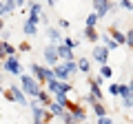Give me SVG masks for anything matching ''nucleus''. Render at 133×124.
<instances>
[{"instance_id": "1", "label": "nucleus", "mask_w": 133, "mask_h": 124, "mask_svg": "<svg viewBox=\"0 0 133 124\" xmlns=\"http://www.w3.org/2000/svg\"><path fill=\"white\" fill-rule=\"evenodd\" d=\"M20 89H22V93H27V95H38V91H40V84L36 78L31 75H20Z\"/></svg>"}, {"instance_id": "2", "label": "nucleus", "mask_w": 133, "mask_h": 124, "mask_svg": "<svg viewBox=\"0 0 133 124\" xmlns=\"http://www.w3.org/2000/svg\"><path fill=\"white\" fill-rule=\"evenodd\" d=\"M5 71L9 73V75H22V67H20L18 56H9V58H5Z\"/></svg>"}, {"instance_id": "3", "label": "nucleus", "mask_w": 133, "mask_h": 124, "mask_svg": "<svg viewBox=\"0 0 133 124\" xmlns=\"http://www.w3.org/2000/svg\"><path fill=\"white\" fill-rule=\"evenodd\" d=\"M31 71H33V78L36 80H42V82L53 80V71L47 69V67H42V64H31Z\"/></svg>"}, {"instance_id": "4", "label": "nucleus", "mask_w": 133, "mask_h": 124, "mask_svg": "<svg viewBox=\"0 0 133 124\" xmlns=\"http://www.w3.org/2000/svg\"><path fill=\"white\" fill-rule=\"evenodd\" d=\"M93 13H98V18H102V16H107L111 9H113V2H109V0H93Z\"/></svg>"}, {"instance_id": "5", "label": "nucleus", "mask_w": 133, "mask_h": 124, "mask_svg": "<svg viewBox=\"0 0 133 124\" xmlns=\"http://www.w3.org/2000/svg\"><path fill=\"white\" fill-rule=\"evenodd\" d=\"M31 111H33V120H36V122H42L44 124L49 118H51V113H49L47 109H42L38 102H33V104H31Z\"/></svg>"}, {"instance_id": "6", "label": "nucleus", "mask_w": 133, "mask_h": 124, "mask_svg": "<svg viewBox=\"0 0 133 124\" xmlns=\"http://www.w3.org/2000/svg\"><path fill=\"white\" fill-rule=\"evenodd\" d=\"M91 56H93V60L98 62V64H107V60H109V49H104V47H95Z\"/></svg>"}, {"instance_id": "7", "label": "nucleus", "mask_w": 133, "mask_h": 124, "mask_svg": "<svg viewBox=\"0 0 133 124\" xmlns=\"http://www.w3.org/2000/svg\"><path fill=\"white\" fill-rule=\"evenodd\" d=\"M9 91H11L14 102H18V104H27V95L22 93V89H20V86H9Z\"/></svg>"}, {"instance_id": "8", "label": "nucleus", "mask_w": 133, "mask_h": 124, "mask_svg": "<svg viewBox=\"0 0 133 124\" xmlns=\"http://www.w3.org/2000/svg\"><path fill=\"white\" fill-rule=\"evenodd\" d=\"M7 56H16V47H11L9 40H0V58Z\"/></svg>"}, {"instance_id": "9", "label": "nucleus", "mask_w": 133, "mask_h": 124, "mask_svg": "<svg viewBox=\"0 0 133 124\" xmlns=\"http://www.w3.org/2000/svg\"><path fill=\"white\" fill-rule=\"evenodd\" d=\"M53 78L60 82H66L69 80V71L64 69V64H56V69H53Z\"/></svg>"}, {"instance_id": "10", "label": "nucleus", "mask_w": 133, "mask_h": 124, "mask_svg": "<svg viewBox=\"0 0 133 124\" xmlns=\"http://www.w3.org/2000/svg\"><path fill=\"white\" fill-rule=\"evenodd\" d=\"M44 60L49 64H58V51L56 47H44Z\"/></svg>"}, {"instance_id": "11", "label": "nucleus", "mask_w": 133, "mask_h": 124, "mask_svg": "<svg viewBox=\"0 0 133 124\" xmlns=\"http://www.w3.org/2000/svg\"><path fill=\"white\" fill-rule=\"evenodd\" d=\"M56 51H58V58H62V60H73V53H71V49L69 47H64V44H60V47H56Z\"/></svg>"}, {"instance_id": "12", "label": "nucleus", "mask_w": 133, "mask_h": 124, "mask_svg": "<svg viewBox=\"0 0 133 124\" xmlns=\"http://www.w3.org/2000/svg\"><path fill=\"white\" fill-rule=\"evenodd\" d=\"M84 38L89 40V42H98V38H100L98 29H95V27H87L84 29Z\"/></svg>"}, {"instance_id": "13", "label": "nucleus", "mask_w": 133, "mask_h": 124, "mask_svg": "<svg viewBox=\"0 0 133 124\" xmlns=\"http://www.w3.org/2000/svg\"><path fill=\"white\" fill-rule=\"evenodd\" d=\"M89 86H91V98L100 102V98H102V91H100V84H98L95 80H91V82H89Z\"/></svg>"}, {"instance_id": "14", "label": "nucleus", "mask_w": 133, "mask_h": 124, "mask_svg": "<svg viewBox=\"0 0 133 124\" xmlns=\"http://www.w3.org/2000/svg\"><path fill=\"white\" fill-rule=\"evenodd\" d=\"M47 86H49V91H53V93H62V82L60 80H56V78H53V80H49L47 82Z\"/></svg>"}, {"instance_id": "15", "label": "nucleus", "mask_w": 133, "mask_h": 124, "mask_svg": "<svg viewBox=\"0 0 133 124\" xmlns=\"http://www.w3.org/2000/svg\"><path fill=\"white\" fill-rule=\"evenodd\" d=\"M49 109H51V115H58V118H60V115L66 111L64 106H62V104H58V102H51V104H49Z\"/></svg>"}, {"instance_id": "16", "label": "nucleus", "mask_w": 133, "mask_h": 124, "mask_svg": "<svg viewBox=\"0 0 133 124\" xmlns=\"http://www.w3.org/2000/svg\"><path fill=\"white\" fill-rule=\"evenodd\" d=\"M47 36H49V40H51V42H60V40H62V36H60V31H58V29H47Z\"/></svg>"}, {"instance_id": "17", "label": "nucleus", "mask_w": 133, "mask_h": 124, "mask_svg": "<svg viewBox=\"0 0 133 124\" xmlns=\"http://www.w3.org/2000/svg\"><path fill=\"white\" fill-rule=\"evenodd\" d=\"M93 113L98 115V118H104L107 115V106H102L100 102H93Z\"/></svg>"}, {"instance_id": "18", "label": "nucleus", "mask_w": 133, "mask_h": 124, "mask_svg": "<svg viewBox=\"0 0 133 124\" xmlns=\"http://www.w3.org/2000/svg\"><path fill=\"white\" fill-rule=\"evenodd\" d=\"M29 7H31V16H40L42 18V5L40 2H29Z\"/></svg>"}, {"instance_id": "19", "label": "nucleus", "mask_w": 133, "mask_h": 124, "mask_svg": "<svg viewBox=\"0 0 133 124\" xmlns=\"http://www.w3.org/2000/svg\"><path fill=\"white\" fill-rule=\"evenodd\" d=\"M36 98H38V100L42 102L44 106H49V104H51V100H49V93H47V91H42V89L38 91V95H36Z\"/></svg>"}, {"instance_id": "20", "label": "nucleus", "mask_w": 133, "mask_h": 124, "mask_svg": "<svg viewBox=\"0 0 133 124\" xmlns=\"http://www.w3.org/2000/svg\"><path fill=\"white\" fill-rule=\"evenodd\" d=\"M24 33H27V36H33V33H36V31H38V27H36V24H31V22H29V20H27V22H24Z\"/></svg>"}, {"instance_id": "21", "label": "nucleus", "mask_w": 133, "mask_h": 124, "mask_svg": "<svg viewBox=\"0 0 133 124\" xmlns=\"http://www.w3.org/2000/svg\"><path fill=\"white\" fill-rule=\"evenodd\" d=\"M76 64H78V69H80L82 73H89V67H91V64H89V60L80 58V62H76Z\"/></svg>"}, {"instance_id": "22", "label": "nucleus", "mask_w": 133, "mask_h": 124, "mask_svg": "<svg viewBox=\"0 0 133 124\" xmlns=\"http://www.w3.org/2000/svg\"><path fill=\"white\" fill-rule=\"evenodd\" d=\"M111 75H113L111 67L109 64H102V67H100V78H111Z\"/></svg>"}, {"instance_id": "23", "label": "nucleus", "mask_w": 133, "mask_h": 124, "mask_svg": "<svg viewBox=\"0 0 133 124\" xmlns=\"http://www.w3.org/2000/svg\"><path fill=\"white\" fill-rule=\"evenodd\" d=\"M2 7H5V13H7V11L11 13V11H14L18 5H16V0H2Z\"/></svg>"}, {"instance_id": "24", "label": "nucleus", "mask_w": 133, "mask_h": 124, "mask_svg": "<svg viewBox=\"0 0 133 124\" xmlns=\"http://www.w3.org/2000/svg\"><path fill=\"white\" fill-rule=\"evenodd\" d=\"M64 69L69 71V75H71V73H76V71H78V64H76L73 60H66V62H64Z\"/></svg>"}, {"instance_id": "25", "label": "nucleus", "mask_w": 133, "mask_h": 124, "mask_svg": "<svg viewBox=\"0 0 133 124\" xmlns=\"http://www.w3.org/2000/svg\"><path fill=\"white\" fill-rule=\"evenodd\" d=\"M98 13H89V18H87V27H95L98 24Z\"/></svg>"}, {"instance_id": "26", "label": "nucleus", "mask_w": 133, "mask_h": 124, "mask_svg": "<svg viewBox=\"0 0 133 124\" xmlns=\"http://www.w3.org/2000/svg\"><path fill=\"white\" fill-rule=\"evenodd\" d=\"M104 44H107L104 49H115V47H118V44H115V40L111 38V36H104Z\"/></svg>"}, {"instance_id": "27", "label": "nucleus", "mask_w": 133, "mask_h": 124, "mask_svg": "<svg viewBox=\"0 0 133 124\" xmlns=\"http://www.w3.org/2000/svg\"><path fill=\"white\" fill-rule=\"evenodd\" d=\"M56 102H58V104H62V106H64V109H66V104H69V100H66V95H64V93H58Z\"/></svg>"}, {"instance_id": "28", "label": "nucleus", "mask_w": 133, "mask_h": 124, "mask_svg": "<svg viewBox=\"0 0 133 124\" xmlns=\"http://www.w3.org/2000/svg\"><path fill=\"white\" fill-rule=\"evenodd\" d=\"M60 118L64 120V124H76V120H73V115H71V113H66V111H64V113L60 115Z\"/></svg>"}, {"instance_id": "29", "label": "nucleus", "mask_w": 133, "mask_h": 124, "mask_svg": "<svg viewBox=\"0 0 133 124\" xmlns=\"http://www.w3.org/2000/svg\"><path fill=\"white\" fill-rule=\"evenodd\" d=\"M78 40H71V38H64V47H69V49H73V47H78Z\"/></svg>"}, {"instance_id": "30", "label": "nucleus", "mask_w": 133, "mask_h": 124, "mask_svg": "<svg viewBox=\"0 0 133 124\" xmlns=\"http://www.w3.org/2000/svg\"><path fill=\"white\" fill-rule=\"evenodd\" d=\"M124 38H127V40H124V44H129V47H133V29L129 31L127 36H124Z\"/></svg>"}, {"instance_id": "31", "label": "nucleus", "mask_w": 133, "mask_h": 124, "mask_svg": "<svg viewBox=\"0 0 133 124\" xmlns=\"http://www.w3.org/2000/svg\"><path fill=\"white\" fill-rule=\"evenodd\" d=\"M120 5H122L124 9H129V11H133V2H131V0H120Z\"/></svg>"}, {"instance_id": "32", "label": "nucleus", "mask_w": 133, "mask_h": 124, "mask_svg": "<svg viewBox=\"0 0 133 124\" xmlns=\"http://www.w3.org/2000/svg\"><path fill=\"white\" fill-rule=\"evenodd\" d=\"M109 91H111V95H113V98H115V95H120V84H111V89H109Z\"/></svg>"}, {"instance_id": "33", "label": "nucleus", "mask_w": 133, "mask_h": 124, "mask_svg": "<svg viewBox=\"0 0 133 124\" xmlns=\"http://www.w3.org/2000/svg\"><path fill=\"white\" fill-rule=\"evenodd\" d=\"M29 49H31V44H29V42H20V47H18V51H22V53H27Z\"/></svg>"}, {"instance_id": "34", "label": "nucleus", "mask_w": 133, "mask_h": 124, "mask_svg": "<svg viewBox=\"0 0 133 124\" xmlns=\"http://www.w3.org/2000/svg\"><path fill=\"white\" fill-rule=\"evenodd\" d=\"M124 106H127V109H133V95L124 98Z\"/></svg>"}, {"instance_id": "35", "label": "nucleus", "mask_w": 133, "mask_h": 124, "mask_svg": "<svg viewBox=\"0 0 133 124\" xmlns=\"http://www.w3.org/2000/svg\"><path fill=\"white\" fill-rule=\"evenodd\" d=\"M69 91H73V89H71V84H69V82H62V93H64V95H66Z\"/></svg>"}, {"instance_id": "36", "label": "nucleus", "mask_w": 133, "mask_h": 124, "mask_svg": "<svg viewBox=\"0 0 133 124\" xmlns=\"http://www.w3.org/2000/svg\"><path fill=\"white\" fill-rule=\"evenodd\" d=\"M98 124H113V122H111V118L104 115V118H98Z\"/></svg>"}, {"instance_id": "37", "label": "nucleus", "mask_w": 133, "mask_h": 124, "mask_svg": "<svg viewBox=\"0 0 133 124\" xmlns=\"http://www.w3.org/2000/svg\"><path fill=\"white\" fill-rule=\"evenodd\" d=\"M16 5H27V0H16Z\"/></svg>"}, {"instance_id": "38", "label": "nucleus", "mask_w": 133, "mask_h": 124, "mask_svg": "<svg viewBox=\"0 0 133 124\" xmlns=\"http://www.w3.org/2000/svg\"><path fill=\"white\" fill-rule=\"evenodd\" d=\"M2 13H5V7H2V2H0V18H2Z\"/></svg>"}, {"instance_id": "39", "label": "nucleus", "mask_w": 133, "mask_h": 124, "mask_svg": "<svg viewBox=\"0 0 133 124\" xmlns=\"http://www.w3.org/2000/svg\"><path fill=\"white\" fill-rule=\"evenodd\" d=\"M2 29H5V20L0 18V31H2Z\"/></svg>"}, {"instance_id": "40", "label": "nucleus", "mask_w": 133, "mask_h": 124, "mask_svg": "<svg viewBox=\"0 0 133 124\" xmlns=\"http://www.w3.org/2000/svg\"><path fill=\"white\" fill-rule=\"evenodd\" d=\"M47 5H51V7H53V5H56V0H49V2H47Z\"/></svg>"}, {"instance_id": "41", "label": "nucleus", "mask_w": 133, "mask_h": 124, "mask_svg": "<svg viewBox=\"0 0 133 124\" xmlns=\"http://www.w3.org/2000/svg\"><path fill=\"white\" fill-rule=\"evenodd\" d=\"M0 93H2V86H0Z\"/></svg>"}, {"instance_id": "42", "label": "nucleus", "mask_w": 133, "mask_h": 124, "mask_svg": "<svg viewBox=\"0 0 133 124\" xmlns=\"http://www.w3.org/2000/svg\"><path fill=\"white\" fill-rule=\"evenodd\" d=\"M36 124H42V122H36Z\"/></svg>"}, {"instance_id": "43", "label": "nucleus", "mask_w": 133, "mask_h": 124, "mask_svg": "<svg viewBox=\"0 0 133 124\" xmlns=\"http://www.w3.org/2000/svg\"><path fill=\"white\" fill-rule=\"evenodd\" d=\"M31 2H36V0H31Z\"/></svg>"}]
</instances>
